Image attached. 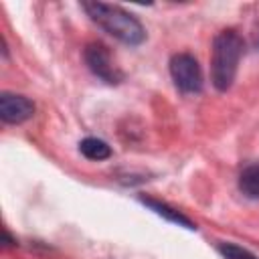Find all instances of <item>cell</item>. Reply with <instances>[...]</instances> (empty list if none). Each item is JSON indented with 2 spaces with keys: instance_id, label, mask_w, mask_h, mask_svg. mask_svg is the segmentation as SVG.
Segmentation results:
<instances>
[{
  "instance_id": "obj_1",
  "label": "cell",
  "mask_w": 259,
  "mask_h": 259,
  "mask_svg": "<svg viewBox=\"0 0 259 259\" xmlns=\"http://www.w3.org/2000/svg\"><path fill=\"white\" fill-rule=\"evenodd\" d=\"M83 10L91 16V20L97 26H101L105 32H109L111 36L125 45L136 47L146 40V30L142 22L119 6L105 2H83Z\"/></svg>"
},
{
  "instance_id": "obj_2",
  "label": "cell",
  "mask_w": 259,
  "mask_h": 259,
  "mask_svg": "<svg viewBox=\"0 0 259 259\" xmlns=\"http://www.w3.org/2000/svg\"><path fill=\"white\" fill-rule=\"evenodd\" d=\"M243 49L245 42L235 30H223L214 36L212 59H210V81L219 91H227L233 85Z\"/></svg>"
},
{
  "instance_id": "obj_3",
  "label": "cell",
  "mask_w": 259,
  "mask_h": 259,
  "mask_svg": "<svg viewBox=\"0 0 259 259\" xmlns=\"http://www.w3.org/2000/svg\"><path fill=\"white\" fill-rule=\"evenodd\" d=\"M85 63L89 67V71L99 77L101 81L109 83V85H117L123 81V73L119 71V67L113 63L109 49L103 42H89L85 47Z\"/></svg>"
},
{
  "instance_id": "obj_4",
  "label": "cell",
  "mask_w": 259,
  "mask_h": 259,
  "mask_svg": "<svg viewBox=\"0 0 259 259\" xmlns=\"http://www.w3.org/2000/svg\"><path fill=\"white\" fill-rule=\"evenodd\" d=\"M170 75H172L174 85L182 93H198L202 89L200 65L188 53H180V55H174L170 59Z\"/></svg>"
},
{
  "instance_id": "obj_5",
  "label": "cell",
  "mask_w": 259,
  "mask_h": 259,
  "mask_svg": "<svg viewBox=\"0 0 259 259\" xmlns=\"http://www.w3.org/2000/svg\"><path fill=\"white\" fill-rule=\"evenodd\" d=\"M34 113V103L24 95L2 93L0 95V117L6 123H22Z\"/></svg>"
},
{
  "instance_id": "obj_6",
  "label": "cell",
  "mask_w": 259,
  "mask_h": 259,
  "mask_svg": "<svg viewBox=\"0 0 259 259\" xmlns=\"http://www.w3.org/2000/svg\"><path fill=\"white\" fill-rule=\"evenodd\" d=\"M140 200H142L144 204H148L156 214L164 217L166 221H170V223H174V225H180V227H186V229H190V231L196 229V225H194L188 217H184L180 210L168 206L166 202H160V200H156V198H146V196H140Z\"/></svg>"
},
{
  "instance_id": "obj_7",
  "label": "cell",
  "mask_w": 259,
  "mask_h": 259,
  "mask_svg": "<svg viewBox=\"0 0 259 259\" xmlns=\"http://www.w3.org/2000/svg\"><path fill=\"white\" fill-rule=\"evenodd\" d=\"M239 190L247 198H259V164H251L239 174Z\"/></svg>"
},
{
  "instance_id": "obj_8",
  "label": "cell",
  "mask_w": 259,
  "mask_h": 259,
  "mask_svg": "<svg viewBox=\"0 0 259 259\" xmlns=\"http://www.w3.org/2000/svg\"><path fill=\"white\" fill-rule=\"evenodd\" d=\"M79 152L87 158V160H107L111 156V148L103 142V140H97V138H85L81 144H79Z\"/></svg>"
},
{
  "instance_id": "obj_9",
  "label": "cell",
  "mask_w": 259,
  "mask_h": 259,
  "mask_svg": "<svg viewBox=\"0 0 259 259\" xmlns=\"http://www.w3.org/2000/svg\"><path fill=\"white\" fill-rule=\"evenodd\" d=\"M217 251L225 257V259H257V255H253L251 251L235 245V243H219Z\"/></svg>"
}]
</instances>
